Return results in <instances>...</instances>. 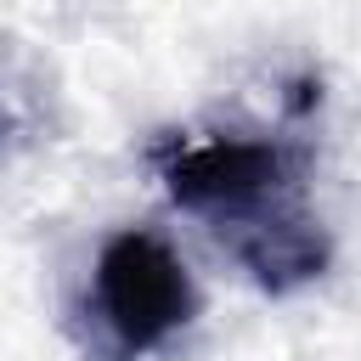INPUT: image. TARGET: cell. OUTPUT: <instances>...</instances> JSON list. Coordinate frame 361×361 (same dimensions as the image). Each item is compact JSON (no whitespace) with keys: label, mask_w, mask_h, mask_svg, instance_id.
I'll list each match as a JSON object with an SVG mask.
<instances>
[{"label":"cell","mask_w":361,"mask_h":361,"mask_svg":"<svg viewBox=\"0 0 361 361\" xmlns=\"http://www.w3.org/2000/svg\"><path fill=\"white\" fill-rule=\"evenodd\" d=\"M0 130H6V113H0Z\"/></svg>","instance_id":"cell-3"},{"label":"cell","mask_w":361,"mask_h":361,"mask_svg":"<svg viewBox=\"0 0 361 361\" xmlns=\"http://www.w3.org/2000/svg\"><path fill=\"white\" fill-rule=\"evenodd\" d=\"M152 169L259 288L293 293L327 271V231L305 197V169L282 141L243 130L169 135L158 141Z\"/></svg>","instance_id":"cell-1"},{"label":"cell","mask_w":361,"mask_h":361,"mask_svg":"<svg viewBox=\"0 0 361 361\" xmlns=\"http://www.w3.org/2000/svg\"><path fill=\"white\" fill-rule=\"evenodd\" d=\"M90 310L118 361H147L197 316V288L158 231H113L90 271Z\"/></svg>","instance_id":"cell-2"}]
</instances>
